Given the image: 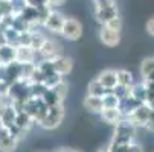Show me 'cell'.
<instances>
[{"mask_svg": "<svg viewBox=\"0 0 154 152\" xmlns=\"http://www.w3.org/2000/svg\"><path fill=\"white\" fill-rule=\"evenodd\" d=\"M136 126L131 123L128 117H124L116 126H115V133L112 136L110 143L112 145H130L134 142L136 137Z\"/></svg>", "mask_w": 154, "mask_h": 152, "instance_id": "1", "label": "cell"}, {"mask_svg": "<svg viewBox=\"0 0 154 152\" xmlns=\"http://www.w3.org/2000/svg\"><path fill=\"white\" fill-rule=\"evenodd\" d=\"M64 114H66V111H64V105H63V103L49 106L46 116L38 122V125H40L43 129H46V131H52V129L58 128V126L63 123Z\"/></svg>", "mask_w": 154, "mask_h": 152, "instance_id": "2", "label": "cell"}, {"mask_svg": "<svg viewBox=\"0 0 154 152\" xmlns=\"http://www.w3.org/2000/svg\"><path fill=\"white\" fill-rule=\"evenodd\" d=\"M48 105L43 97H28L25 102V113H28L35 123H38L48 113Z\"/></svg>", "mask_w": 154, "mask_h": 152, "instance_id": "3", "label": "cell"}, {"mask_svg": "<svg viewBox=\"0 0 154 152\" xmlns=\"http://www.w3.org/2000/svg\"><path fill=\"white\" fill-rule=\"evenodd\" d=\"M58 55H61V44L57 40L46 37V40L43 43V46L40 47V50L35 52V64H38L40 61L52 59Z\"/></svg>", "mask_w": 154, "mask_h": 152, "instance_id": "4", "label": "cell"}, {"mask_svg": "<svg viewBox=\"0 0 154 152\" xmlns=\"http://www.w3.org/2000/svg\"><path fill=\"white\" fill-rule=\"evenodd\" d=\"M60 35L67 41H78L82 35V25L75 17H66Z\"/></svg>", "mask_w": 154, "mask_h": 152, "instance_id": "5", "label": "cell"}, {"mask_svg": "<svg viewBox=\"0 0 154 152\" xmlns=\"http://www.w3.org/2000/svg\"><path fill=\"white\" fill-rule=\"evenodd\" d=\"M18 139L11 133V129L0 125V152H14L18 146Z\"/></svg>", "mask_w": 154, "mask_h": 152, "instance_id": "6", "label": "cell"}, {"mask_svg": "<svg viewBox=\"0 0 154 152\" xmlns=\"http://www.w3.org/2000/svg\"><path fill=\"white\" fill-rule=\"evenodd\" d=\"M49 61L52 62V66H54L55 72H57L58 75H61L63 78L67 76V75H70L72 70H73V67H75L73 59H72L70 56L63 55V53L58 55V56H55V58H52V59H49Z\"/></svg>", "mask_w": 154, "mask_h": 152, "instance_id": "7", "label": "cell"}, {"mask_svg": "<svg viewBox=\"0 0 154 152\" xmlns=\"http://www.w3.org/2000/svg\"><path fill=\"white\" fill-rule=\"evenodd\" d=\"M149 113H151V106L148 102H143L140 103L136 110L131 113L128 116V119L131 120V123H133L136 128H145V123L149 117Z\"/></svg>", "mask_w": 154, "mask_h": 152, "instance_id": "8", "label": "cell"}, {"mask_svg": "<svg viewBox=\"0 0 154 152\" xmlns=\"http://www.w3.org/2000/svg\"><path fill=\"white\" fill-rule=\"evenodd\" d=\"M64 20H66V17H64L61 12L52 9L51 14L48 15V18L45 20V23H43L41 28H45V29L49 31L51 34H60V32H61V28H63V25H64Z\"/></svg>", "mask_w": 154, "mask_h": 152, "instance_id": "9", "label": "cell"}, {"mask_svg": "<svg viewBox=\"0 0 154 152\" xmlns=\"http://www.w3.org/2000/svg\"><path fill=\"white\" fill-rule=\"evenodd\" d=\"M99 40L107 47H116L121 43V32H115L112 29H107L105 26H101L99 29Z\"/></svg>", "mask_w": 154, "mask_h": 152, "instance_id": "10", "label": "cell"}, {"mask_svg": "<svg viewBox=\"0 0 154 152\" xmlns=\"http://www.w3.org/2000/svg\"><path fill=\"white\" fill-rule=\"evenodd\" d=\"M96 81L104 87L107 91H112L115 87L118 85V81H116V70H113V69H105V70H102V72L96 76Z\"/></svg>", "mask_w": 154, "mask_h": 152, "instance_id": "11", "label": "cell"}, {"mask_svg": "<svg viewBox=\"0 0 154 152\" xmlns=\"http://www.w3.org/2000/svg\"><path fill=\"white\" fill-rule=\"evenodd\" d=\"M34 125H35V122H34V119H32L28 113H25V111L17 113V116H15V122H14V126H15L23 136H26V134L31 131Z\"/></svg>", "mask_w": 154, "mask_h": 152, "instance_id": "12", "label": "cell"}, {"mask_svg": "<svg viewBox=\"0 0 154 152\" xmlns=\"http://www.w3.org/2000/svg\"><path fill=\"white\" fill-rule=\"evenodd\" d=\"M15 61L20 64L35 62V50L31 46H25V44L15 46Z\"/></svg>", "mask_w": 154, "mask_h": 152, "instance_id": "13", "label": "cell"}, {"mask_svg": "<svg viewBox=\"0 0 154 152\" xmlns=\"http://www.w3.org/2000/svg\"><path fill=\"white\" fill-rule=\"evenodd\" d=\"M116 15H119V9H118L116 5L104 6V8H95V18H96L98 23H101V25L107 23L108 20H112Z\"/></svg>", "mask_w": 154, "mask_h": 152, "instance_id": "14", "label": "cell"}, {"mask_svg": "<svg viewBox=\"0 0 154 152\" xmlns=\"http://www.w3.org/2000/svg\"><path fill=\"white\" fill-rule=\"evenodd\" d=\"M99 116L102 122H105L107 125H112V126H116L124 119V114L119 108H104Z\"/></svg>", "mask_w": 154, "mask_h": 152, "instance_id": "15", "label": "cell"}, {"mask_svg": "<svg viewBox=\"0 0 154 152\" xmlns=\"http://www.w3.org/2000/svg\"><path fill=\"white\" fill-rule=\"evenodd\" d=\"M84 108L89 113L93 114H101V111L104 110V103H102V97L98 96H90V94H85L84 100H82Z\"/></svg>", "mask_w": 154, "mask_h": 152, "instance_id": "16", "label": "cell"}, {"mask_svg": "<svg viewBox=\"0 0 154 152\" xmlns=\"http://www.w3.org/2000/svg\"><path fill=\"white\" fill-rule=\"evenodd\" d=\"M15 61V46L8 44V43H2L0 44V64H9Z\"/></svg>", "mask_w": 154, "mask_h": 152, "instance_id": "17", "label": "cell"}, {"mask_svg": "<svg viewBox=\"0 0 154 152\" xmlns=\"http://www.w3.org/2000/svg\"><path fill=\"white\" fill-rule=\"evenodd\" d=\"M21 78V64L17 61H12L6 64V82L12 84Z\"/></svg>", "mask_w": 154, "mask_h": 152, "instance_id": "18", "label": "cell"}, {"mask_svg": "<svg viewBox=\"0 0 154 152\" xmlns=\"http://www.w3.org/2000/svg\"><path fill=\"white\" fill-rule=\"evenodd\" d=\"M15 116H17L15 110H14V108L8 103V105H6V108L3 110V113L0 114V125H3V126H6L8 129H11V128L14 126Z\"/></svg>", "mask_w": 154, "mask_h": 152, "instance_id": "19", "label": "cell"}, {"mask_svg": "<svg viewBox=\"0 0 154 152\" xmlns=\"http://www.w3.org/2000/svg\"><path fill=\"white\" fill-rule=\"evenodd\" d=\"M130 96L136 99L137 102L143 103L146 102V87L143 82H139V84H133L131 85V88H130Z\"/></svg>", "mask_w": 154, "mask_h": 152, "instance_id": "20", "label": "cell"}, {"mask_svg": "<svg viewBox=\"0 0 154 152\" xmlns=\"http://www.w3.org/2000/svg\"><path fill=\"white\" fill-rule=\"evenodd\" d=\"M21 18H23L26 23H29V25H38V12H37V8H34V6H31V5H28L23 11H21L20 14H18ZM40 26V25H38Z\"/></svg>", "mask_w": 154, "mask_h": 152, "instance_id": "21", "label": "cell"}, {"mask_svg": "<svg viewBox=\"0 0 154 152\" xmlns=\"http://www.w3.org/2000/svg\"><path fill=\"white\" fill-rule=\"evenodd\" d=\"M116 81H118V85H124V87H131L134 84V78L131 75V72L125 69L116 70Z\"/></svg>", "mask_w": 154, "mask_h": 152, "instance_id": "22", "label": "cell"}, {"mask_svg": "<svg viewBox=\"0 0 154 152\" xmlns=\"http://www.w3.org/2000/svg\"><path fill=\"white\" fill-rule=\"evenodd\" d=\"M107 93H110V91H107L104 87L96 81V78L95 79H92L90 82H89V85H87V94H90V96H98V97H102L104 94H107Z\"/></svg>", "mask_w": 154, "mask_h": 152, "instance_id": "23", "label": "cell"}, {"mask_svg": "<svg viewBox=\"0 0 154 152\" xmlns=\"http://www.w3.org/2000/svg\"><path fill=\"white\" fill-rule=\"evenodd\" d=\"M45 40H46V35L43 34L40 29L31 31V44H29V46H31L35 52H38L40 47L43 46V43H45Z\"/></svg>", "mask_w": 154, "mask_h": 152, "instance_id": "24", "label": "cell"}, {"mask_svg": "<svg viewBox=\"0 0 154 152\" xmlns=\"http://www.w3.org/2000/svg\"><path fill=\"white\" fill-rule=\"evenodd\" d=\"M151 73H154V56H146L140 62V76L142 79H145Z\"/></svg>", "mask_w": 154, "mask_h": 152, "instance_id": "25", "label": "cell"}, {"mask_svg": "<svg viewBox=\"0 0 154 152\" xmlns=\"http://www.w3.org/2000/svg\"><path fill=\"white\" fill-rule=\"evenodd\" d=\"M3 41L8 43V44H12V46H18L20 43V32L15 31L14 28H6L5 32H3Z\"/></svg>", "mask_w": 154, "mask_h": 152, "instance_id": "26", "label": "cell"}, {"mask_svg": "<svg viewBox=\"0 0 154 152\" xmlns=\"http://www.w3.org/2000/svg\"><path fill=\"white\" fill-rule=\"evenodd\" d=\"M43 100L46 102L48 106H54V105H60V103H64V100L57 94V91L54 88H48V91L43 96Z\"/></svg>", "mask_w": 154, "mask_h": 152, "instance_id": "27", "label": "cell"}, {"mask_svg": "<svg viewBox=\"0 0 154 152\" xmlns=\"http://www.w3.org/2000/svg\"><path fill=\"white\" fill-rule=\"evenodd\" d=\"M46 91H48V87L43 82L29 84V94H31V97H43Z\"/></svg>", "mask_w": 154, "mask_h": 152, "instance_id": "28", "label": "cell"}, {"mask_svg": "<svg viewBox=\"0 0 154 152\" xmlns=\"http://www.w3.org/2000/svg\"><path fill=\"white\" fill-rule=\"evenodd\" d=\"M102 103H104V108H119L121 100L110 91V93L102 96Z\"/></svg>", "mask_w": 154, "mask_h": 152, "instance_id": "29", "label": "cell"}, {"mask_svg": "<svg viewBox=\"0 0 154 152\" xmlns=\"http://www.w3.org/2000/svg\"><path fill=\"white\" fill-rule=\"evenodd\" d=\"M122 25H124V21H122L121 15H116V17H113L112 20H108L107 23H104L102 26H105L107 29H112V31H115V32H121V31H122Z\"/></svg>", "mask_w": 154, "mask_h": 152, "instance_id": "30", "label": "cell"}, {"mask_svg": "<svg viewBox=\"0 0 154 152\" xmlns=\"http://www.w3.org/2000/svg\"><path fill=\"white\" fill-rule=\"evenodd\" d=\"M64 78L58 73H51V75H46L45 79H43V84H45L48 88H52V87H55L57 84H60Z\"/></svg>", "mask_w": 154, "mask_h": 152, "instance_id": "31", "label": "cell"}, {"mask_svg": "<svg viewBox=\"0 0 154 152\" xmlns=\"http://www.w3.org/2000/svg\"><path fill=\"white\" fill-rule=\"evenodd\" d=\"M130 88L131 87H124V85H116L115 88L112 90V93L119 99V100H124L130 96Z\"/></svg>", "mask_w": 154, "mask_h": 152, "instance_id": "32", "label": "cell"}, {"mask_svg": "<svg viewBox=\"0 0 154 152\" xmlns=\"http://www.w3.org/2000/svg\"><path fill=\"white\" fill-rule=\"evenodd\" d=\"M52 88L57 91V94H58L63 100L66 99V96H67V91H69V87H67V84H66V81H64V79H63L60 84H57L55 87H52Z\"/></svg>", "mask_w": 154, "mask_h": 152, "instance_id": "33", "label": "cell"}, {"mask_svg": "<svg viewBox=\"0 0 154 152\" xmlns=\"http://www.w3.org/2000/svg\"><path fill=\"white\" fill-rule=\"evenodd\" d=\"M9 3L12 6V11H14V15L20 14L26 6H28V0H9Z\"/></svg>", "mask_w": 154, "mask_h": 152, "instance_id": "34", "label": "cell"}, {"mask_svg": "<svg viewBox=\"0 0 154 152\" xmlns=\"http://www.w3.org/2000/svg\"><path fill=\"white\" fill-rule=\"evenodd\" d=\"M0 12L2 15H14V11H12V6L9 3V0H0Z\"/></svg>", "mask_w": 154, "mask_h": 152, "instance_id": "35", "label": "cell"}, {"mask_svg": "<svg viewBox=\"0 0 154 152\" xmlns=\"http://www.w3.org/2000/svg\"><path fill=\"white\" fill-rule=\"evenodd\" d=\"M146 87V102L154 100V82L151 81H142Z\"/></svg>", "mask_w": 154, "mask_h": 152, "instance_id": "36", "label": "cell"}, {"mask_svg": "<svg viewBox=\"0 0 154 152\" xmlns=\"http://www.w3.org/2000/svg\"><path fill=\"white\" fill-rule=\"evenodd\" d=\"M95 8H104V6H112L116 5V0H92Z\"/></svg>", "mask_w": 154, "mask_h": 152, "instance_id": "37", "label": "cell"}, {"mask_svg": "<svg viewBox=\"0 0 154 152\" xmlns=\"http://www.w3.org/2000/svg\"><path fill=\"white\" fill-rule=\"evenodd\" d=\"M18 44H25V46L31 44V31H26V32L20 34V43Z\"/></svg>", "mask_w": 154, "mask_h": 152, "instance_id": "38", "label": "cell"}, {"mask_svg": "<svg viewBox=\"0 0 154 152\" xmlns=\"http://www.w3.org/2000/svg\"><path fill=\"white\" fill-rule=\"evenodd\" d=\"M145 31H146V34H148L149 37L154 38V17H151V18L146 20V23H145Z\"/></svg>", "mask_w": 154, "mask_h": 152, "instance_id": "39", "label": "cell"}, {"mask_svg": "<svg viewBox=\"0 0 154 152\" xmlns=\"http://www.w3.org/2000/svg\"><path fill=\"white\" fill-rule=\"evenodd\" d=\"M145 128L148 129L149 133H154V111H152V110H151L149 117H148V120H146V123H145Z\"/></svg>", "mask_w": 154, "mask_h": 152, "instance_id": "40", "label": "cell"}, {"mask_svg": "<svg viewBox=\"0 0 154 152\" xmlns=\"http://www.w3.org/2000/svg\"><path fill=\"white\" fill-rule=\"evenodd\" d=\"M28 5H31L34 8H40V6L48 5V0H28Z\"/></svg>", "mask_w": 154, "mask_h": 152, "instance_id": "41", "label": "cell"}, {"mask_svg": "<svg viewBox=\"0 0 154 152\" xmlns=\"http://www.w3.org/2000/svg\"><path fill=\"white\" fill-rule=\"evenodd\" d=\"M66 3V0H48V5L51 6V8H58V6H63Z\"/></svg>", "mask_w": 154, "mask_h": 152, "instance_id": "42", "label": "cell"}, {"mask_svg": "<svg viewBox=\"0 0 154 152\" xmlns=\"http://www.w3.org/2000/svg\"><path fill=\"white\" fill-rule=\"evenodd\" d=\"M128 152H143V149H142V146L139 143L133 142V143L130 145V148H128Z\"/></svg>", "mask_w": 154, "mask_h": 152, "instance_id": "43", "label": "cell"}, {"mask_svg": "<svg viewBox=\"0 0 154 152\" xmlns=\"http://www.w3.org/2000/svg\"><path fill=\"white\" fill-rule=\"evenodd\" d=\"M0 82H6V66L0 64Z\"/></svg>", "mask_w": 154, "mask_h": 152, "instance_id": "44", "label": "cell"}, {"mask_svg": "<svg viewBox=\"0 0 154 152\" xmlns=\"http://www.w3.org/2000/svg\"><path fill=\"white\" fill-rule=\"evenodd\" d=\"M96 152H110V149H108V146H101Z\"/></svg>", "mask_w": 154, "mask_h": 152, "instance_id": "45", "label": "cell"}, {"mask_svg": "<svg viewBox=\"0 0 154 152\" xmlns=\"http://www.w3.org/2000/svg\"><path fill=\"white\" fill-rule=\"evenodd\" d=\"M70 149H67V148H58V149H55L54 152H69Z\"/></svg>", "mask_w": 154, "mask_h": 152, "instance_id": "46", "label": "cell"}, {"mask_svg": "<svg viewBox=\"0 0 154 152\" xmlns=\"http://www.w3.org/2000/svg\"><path fill=\"white\" fill-rule=\"evenodd\" d=\"M143 81H151V82H154V73H151V75H149L148 78H145Z\"/></svg>", "mask_w": 154, "mask_h": 152, "instance_id": "47", "label": "cell"}, {"mask_svg": "<svg viewBox=\"0 0 154 152\" xmlns=\"http://www.w3.org/2000/svg\"><path fill=\"white\" fill-rule=\"evenodd\" d=\"M149 103V106H151V110L154 111V100H151V102H148Z\"/></svg>", "mask_w": 154, "mask_h": 152, "instance_id": "48", "label": "cell"}, {"mask_svg": "<svg viewBox=\"0 0 154 152\" xmlns=\"http://www.w3.org/2000/svg\"><path fill=\"white\" fill-rule=\"evenodd\" d=\"M69 152H81V151H78V149H70Z\"/></svg>", "mask_w": 154, "mask_h": 152, "instance_id": "49", "label": "cell"}, {"mask_svg": "<svg viewBox=\"0 0 154 152\" xmlns=\"http://www.w3.org/2000/svg\"><path fill=\"white\" fill-rule=\"evenodd\" d=\"M3 20V15H2V12H0V21H2Z\"/></svg>", "mask_w": 154, "mask_h": 152, "instance_id": "50", "label": "cell"}]
</instances>
